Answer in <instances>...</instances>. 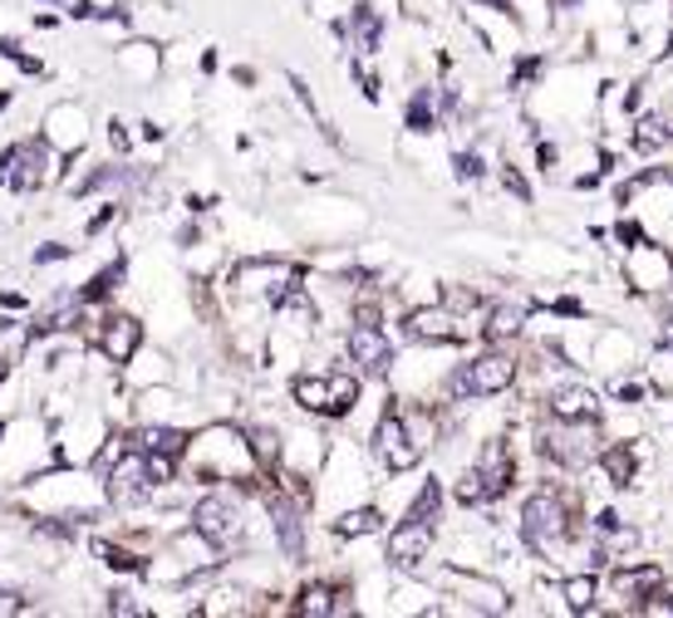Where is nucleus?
<instances>
[{"mask_svg":"<svg viewBox=\"0 0 673 618\" xmlns=\"http://www.w3.org/2000/svg\"><path fill=\"white\" fill-rule=\"evenodd\" d=\"M133 447L153 451V457H168V461H182L192 451V437L182 427H163V422H148V427L133 432Z\"/></svg>","mask_w":673,"mask_h":618,"instance_id":"14","label":"nucleus"},{"mask_svg":"<svg viewBox=\"0 0 673 618\" xmlns=\"http://www.w3.org/2000/svg\"><path fill=\"white\" fill-rule=\"evenodd\" d=\"M31 339H35V324H25V319H0V363H21L25 359V349H31Z\"/></svg>","mask_w":673,"mask_h":618,"instance_id":"19","label":"nucleus"},{"mask_svg":"<svg viewBox=\"0 0 673 618\" xmlns=\"http://www.w3.org/2000/svg\"><path fill=\"white\" fill-rule=\"evenodd\" d=\"M113 221H119V202H104V211L99 216H94V221L89 226H84V235H99V231H109V226Z\"/></svg>","mask_w":673,"mask_h":618,"instance_id":"24","label":"nucleus"},{"mask_svg":"<svg viewBox=\"0 0 673 618\" xmlns=\"http://www.w3.org/2000/svg\"><path fill=\"white\" fill-rule=\"evenodd\" d=\"M123 275H129V260L119 255V260L104 265V270L94 275V280L84 284V290H74V294H80V304H104L109 294H119V290H123Z\"/></svg>","mask_w":673,"mask_h":618,"instance_id":"18","label":"nucleus"},{"mask_svg":"<svg viewBox=\"0 0 673 618\" xmlns=\"http://www.w3.org/2000/svg\"><path fill=\"white\" fill-rule=\"evenodd\" d=\"M290 402L310 417H325L335 412V368H315V373H296L290 378Z\"/></svg>","mask_w":673,"mask_h":618,"instance_id":"10","label":"nucleus"},{"mask_svg":"<svg viewBox=\"0 0 673 618\" xmlns=\"http://www.w3.org/2000/svg\"><path fill=\"white\" fill-rule=\"evenodd\" d=\"M45 137H50L64 157H74L84 147V113H80V108H55V113H50V133H45Z\"/></svg>","mask_w":673,"mask_h":618,"instance_id":"17","label":"nucleus"},{"mask_svg":"<svg viewBox=\"0 0 673 618\" xmlns=\"http://www.w3.org/2000/svg\"><path fill=\"white\" fill-rule=\"evenodd\" d=\"M644 368H649L653 398H673V349L669 343H653V349L644 353Z\"/></svg>","mask_w":673,"mask_h":618,"instance_id":"20","label":"nucleus"},{"mask_svg":"<svg viewBox=\"0 0 673 618\" xmlns=\"http://www.w3.org/2000/svg\"><path fill=\"white\" fill-rule=\"evenodd\" d=\"M620 275H624V284L634 290V300H659V294H669V284H673V245L653 241V235L624 245L620 251Z\"/></svg>","mask_w":673,"mask_h":618,"instance_id":"3","label":"nucleus"},{"mask_svg":"<svg viewBox=\"0 0 673 618\" xmlns=\"http://www.w3.org/2000/svg\"><path fill=\"white\" fill-rule=\"evenodd\" d=\"M644 339L634 324L624 319H600L594 324V349H590V373L610 378V373H624V368H639L644 363Z\"/></svg>","mask_w":673,"mask_h":618,"instance_id":"8","label":"nucleus"},{"mask_svg":"<svg viewBox=\"0 0 673 618\" xmlns=\"http://www.w3.org/2000/svg\"><path fill=\"white\" fill-rule=\"evenodd\" d=\"M345 359H349V368H359L364 378L388 383V373H394V363H398V349H394V339H388L384 324L349 319V329H345Z\"/></svg>","mask_w":673,"mask_h":618,"instance_id":"6","label":"nucleus"},{"mask_svg":"<svg viewBox=\"0 0 673 618\" xmlns=\"http://www.w3.org/2000/svg\"><path fill=\"white\" fill-rule=\"evenodd\" d=\"M0 614H25V598L15 589H0Z\"/></svg>","mask_w":673,"mask_h":618,"instance_id":"25","label":"nucleus"},{"mask_svg":"<svg viewBox=\"0 0 673 618\" xmlns=\"http://www.w3.org/2000/svg\"><path fill=\"white\" fill-rule=\"evenodd\" d=\"M139 343H143V324L133 319V314H109V319H104L99 349H104V359H109L113 368H129L133 353H139Z\"/></svg>","mask_w":673,"mask_h":618,"instance_id":"11","label":"nucleus"},{"mask_svg":"<svg viewBox=\"0 0 673 618\" xmlns=\"http://www.w3.org/2000/svg\"><path fill=\"white\" fill-rule=\"evenodd\" d=\"M447 496H453V490H447L437 476L418 481V490H413V496H408V506L398 510V520H428V525H437V520H443Z\"/></svg>","mask_w":673,"mask_h":618,"instance_id":"15","label":"nucleus"},{"mask_svg":"<svg viewBox=\"0 0 673 618\" xmlns=\"http://www.w3.org/2000/svg\"><path fill=\"white\" fill-rule=\"evenodd\" d=\"M80 245H64V241H50L45 251H35V265H55V260H70Z\"/></svg>","mask_w":673,"mask_h":618,"instance_id":"23","label":"nucleus"},{"mask_svg":"<svg viewBox=\"0 0 673 618\" xmlns=\"http://www.w3.org/2000/svg\"><path fill=\"white\" fill-rule=\"evenodd\" d=\"M109 147H113V153H129V133H123V123H109Z\"/></svg>","mask_w":673,"mask_h":618,"instance_id":"27","label":"nucleus"},{"mask_svg":"<svg viewBox=\"0 0 673 618\" xmlns=\"http://www.w3.org/2000/svg\"><path fill=\"white\" fill-rule=\"evenodd\" d=\"M369 457L378 461V466L388 471V476H408V471L423 466V441L413 437V427H408L404 408H398V398H388L384 408H378L374 417V432H369Z\"/></svg>","mask_w":673,"mask_h":618,"instance_id":"2","label":"nucleus"},{"mask_svg":"<svg viewBox=\"0 0 673 618\" xmlns=\"http://www.w3.org/2000/svg\"><path fill=\"white\" fill-rule=\"evenodd\" d=\"M0 437H5V422H0Z\"/></svg>","mask_w":673,"mask_h":618,"instance_id":"30","label":"nucleus"},{"mask_svg":"<svg viewBox=\"0 0 673 618\" xmlns=\"http://www.w3.org/2000/svg\"><path fill=\"white\" fill-rule=\"evenodd\" d=\"M398 334L404 343H462V319L443 300H423L398 314Z\"/></svg>","mask_w":673,"mask_h":618,"instance_id":"9","label":"nucleus"},{"mask_svg":"<svg viewBox=\"0 0 673 618\" xmlns=\"http://www.w3.org/2000/svg\"><path fill=\"white\" fill-rule=\"evenodd\" d=\"M453 177H457V182H467V186L486 182V177H492V167H486L482 147H462V153H453Z\"/></svg>","mask_w":673,"mask_h":618,"instance_id":"21","label":"nucleus"},{"mask_svg":"<svg viewBox=\"0 0 673 618\" xmlns=\"http://www.w3.org/2000/svg\"><path fill=\"white\" fill-rule=\"evenodd\" d=\"M139 137H143V143H163V128L148 118V123H139Z\"/></svg>","mask_w":673,"mask_h":618,"instance_id":"28","label":"nucleus"},{"mask_svg":"<svg viewBox=\"0 0 673 618\" xmlns=\"http://www.w3.org/2000/svg\"><path fill=\"white\" fill-rule=\"evenodd\" d=\"M521 368H526V343H482L462 363H453L443 402L447 408H462V402L506 398V392L521 388Z\"/></svg>","mask_w":673,"mask_h":618,"instance_id":"1","label":"nucleus"},{"mask_svg":"<svg viewBox=\"0 0 673 618\" xmlns=\"http://www.w3.org/2000/svg\"><path fill=\"white\" fill-rule=\"evenodd\" d=\"M192 530H197L202 540H212L217 549L241 545V535H247V506H241V496H231V490H207V496L192 506Z\"/></svg>","mask_w":673,"mask_h":618,"instance_id":"7","label":"nucleus"},{"mask_svg":"<svg viewBox=\"0 0 673 618\" xmlns=\"http://www.w3.org/2000/svg\"><path fill=\"white\" fill-rule=\"evenodd\" d=\"M55 177V143L50 137H21L0 153V182L11 192H40L45 182Z\"/></svg>","mask_w":673,"mask_h":618,"instance_id":"5","label":"nucleus"},{"mask_svg":"<svg viewBox=\"0 0 673 618\" xmlns=\"http://www.w3.org/2000/svg\"><path fill=\"white\" fill-rule=\"evenodd\" d=\"M561 594H565V604H570V614L590 618V608L600 604V594H604V569H590V565L565 569V574H561Z\"/></svg>","mask_w":673,"mask_h":618,"instance_id":"13","label":"nucleus"},{"mask_svg":"<svg viewBox=\"0 0 673 618\" xmlns=\"http://www.w3.org/2000/svg\"><path fill=\"white\" fill-rule=\"evenodd\" d=\"M335 598H339V579H310V584L296 594L290 614H305V618H335Z\"/></svg>","mask_w":673,"mask_h":618,"instance_id":"16","label":"nucleus"},{"mask_svg":"<svg viewBox=\"0 0 673 618\" xmlns=\"http://www.w3.org/2000/svg\"><path fill=\"white\" fill-rule=\"evenodd\" d=\"M109 614H139V604H133V594H109Z\"/></svg>","mask_w":673,"mask_h":618,"instance_id":"26","label":"nucleus"},{"mask_svg":"<svg viewBox=\"0 0 673 618\" xmlns=\"http://www.w3.org/2000/svg\"><path fill=\"white\" fill-rule=\"evenodd\" d=\"M94 555H99L109 569H119V574H143V569H148L143 565V555H133V549H123V545H109V540H99Z\"/></svg>","mask_w":673,"mask_h":618,"instance_id":"22","label":"nucleus"},{"mask_svg":"<svg viewBox=\"0 0 673 618\" xmlns=\"http://www.w3.org/2000/svg\"><path fill=\"white\" fill-rule=\"evenodd\" d=\"M5 108H11V94H5V88H0V113H5Z\"/></svg>","mask_w":673,"mask_h":618,"instance_id":"29","label":"nucleus"},{"mask_svg":"<svg viewBox=\"0 0 673 618\" xmlns=\"http://www.w3.org/2000/svg\"><path fill=\"white\" fill-rule=\"evenodd\" d=\"M433 555H437V525H428V520H394L384 530V565L394 574L423 579Z\"/></svg>","mask_w":673,"mask_h":618,"instance_id":"4","label":"nucleus"},{"mask_svg":"<svg viewBox=\"0 0 673 618\" xmlns=\"http://www.w3.org/2000/svg\"><path fill=\"white\" fill-rule=\"evenodd\" d=\"M335 540H369V535H384L388 530V510L374 506V500H359V506H345L335 520H329Z\"/></svg>","mask_w":673,"mask_h":618,"instance_id":"12","label":"nucleus"}]
</instances>
